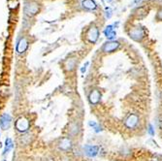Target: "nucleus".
I'll return each instance as SVG.
<instances>
[{
	"instance_id": "13",
	"label": "nucleus",
	"mask_w": 162,
	"mask_h": 161,
	"mask_svg": "<svg viewBox=\"0 0 162 161\" xmlns=\"http://www.w3.org/2000/svg\"><path fill=\"white\" fill-rule=\"evenodd\" d=\"M83 6L88 9V10H94L96 9L97 5L93 0H83Z\"/></svg>"
},
{
	"instance_id": "11",
	"label": "nucleus",
	"mask_w": 162,
	"mask_h": 161,
	"mask_svg": "<svg viewBox=\"0 0 162 161\" xmlns=\"http://www.w3.org/2000/svg\"><path fill=\"white\" fill-rule=\"evenodd\" d=\"M104 34H105L107 38L111 41H114V39L116 38V36H117L116 31L113 28V25H108L105 28V30H104Z\"/></svg>"
},
{
	"instance_id": "1",
	"label": "nucleus",
	"mask_w": 162,
	"mask_h": 161,
	"mask_svg": "<svg viewBox=\"0 0 162 161\" xmlns=\"http://www.w3.org/2000/svg\"><path fill=\"white\" fill-rule=\"evenodd\" d=\"M129 36L134 41H141L145 37V30L141 26H134L129 31Z\"/></svg>"
},
{
	"instance_id": "14",
	"label": "nucleus",
	"mask_w": 162,
	"mask_h": 161,
	"mask_svg": "<svg viewBox=\"0 0 162 161\" xmlns=\"http://www.w3.org/2000/svg\"><path fill=\"white\" fill-rule=\"evenodd\" d=\"M13 147H14L13 141H12L10 138H7L6 141H5V147H4V152H3V153H4V154H7V153L13 148Z\"/></svg>"
},
{
	"instance_id": "12",
	"label": "nucleus",
	"mask_w": 162,
	"mask_h": 161,
	"mask_svg": "<svg viewBox=\"0 0 162 161\" xmlns=\"http://www.w3.org/2000/svg\"><path fill=\"white\" fill-rule=\"evenodd\" d=\"M72 147V143L68 138H63L61 139V141L59 143V148L61 149H63V151H68V149H70Z\"/></svg>"
},
{
	"instance_id": "19",
	"label": "nucleus",
	"mask_w": 162,
	"mask_h": 161,
	"mask_svg": "<svg viewBox=\"0 0 162 161\" xmlns=\"http://www.w3.org/2000/svg\"><path fill=\"white\" fill-rule=\"evenodd\" d=\"M87 65H88V62H86V65H83V68L81 69L82 73H85V72L86 71V66H87Z\"/></svg>"
},
{
	"instance_id": "7",
	"label": "nucleus",
	"mask_w": 162,
	"mask_h": 161,
	"mask_svg": "<svg viewBox=\"0 0 162 161\" xmlns=\"http://www.w3.org/2000/svg\"><path fill=\"white\" fill-rule=\"evenodd\" d=\"M83 152H85V154L87 155L88 157H94L98 154L99 147L92 146V145H86V146L83 147Z\"/></svg>"
},
{
	"instance_id": "2",
	"label": "nucleus",
	"mask_w": 162,
	"mask_h": 161,
	"mask_svg": "<svg viewBox=\"0 0 162 161\" xmlns=\"http://www.w3.org/2000/svg\"><path fill=\"white\" fill-rule=\"evenodd\" d=\"M30 122L26 117H19L16 121V128L19 132H25L29 129Z\"/></svg>"
},
{
	"instance_id": "4",
	"label": "nucleus",
	"mask_w": 162,
	"mask_h": 161,
	"mask_svg": "<svg viewBox=\"0 0 162 161\" xmlns=\"http://www.w3.org/2000/svg\"><path fill=\"white\" fill-rule=\"evenodd\" d=\"M139 123V116L135 114H131L127 116V119L125 120V125L128 127L129 129H133V128L137 127Z\"/></svg>"
},
{
	"instance_id": "8",
	"label": "nucleus",
	"mask_w": 162,
	"mask_h": 161,
	"mask_svg": "<svg viewBox=\"0 0 162 161\" xmlns=\"http://www.w3.org/2000/svg\"><path fill=\"white\" fill-rule=\"evenodd\" d=\"M100 99H101V93H100V91L97 90V89L92 90L91 92H90V96H88V100H90V103L93 104V105L99 103Z\"/></svg>"
},
{
	"instance_id": "16",
	"label": "nucleus",
	"mask_w": 162,
	"mask_h": 161,
	"mask_svg": "<svg viewBox=\"0 0 162 161\" xmlns=\"http://www.w3.org/2000/svg\"><path fill=\"white\" fill-rule=\"evenodd\" d=\"M148 132L150 133V135H151V136H153V135H154V129H153V126L151 125V124H150V125H149Z\"/></svg>"
},
{
	"instance_id": "17",
	"label": "nucleus",
	"mask_w": 162,
	"mask_h": 161,
	"mask_svg": "<svg viewBox=\"0 0 162 161\" xmlns=\"http://www.w3.org/2000/svg\"><path fill=\"white\" fill-rule=\"evenodd\" d=\"M156 19L159 20H162V8H160V9L158 10L157 16H156Z\"/></svg>"
},
{
	"instance_id": "9",
	"label": "nucleus",
	"mask_w": 162,
	"mask_h": 161,
	"mask_svg": "<svg viewBox=\"0 0 162 161\" xmlns=\"http://www.w3.org/2000/svg\"><path fill=\"white\" fill-rule=\"evenodd\" d=\"M25 13L29 16H33L36 13H38V4L37 3H27L25 6Z\"/></svg>"
},
{
	"instance_id": "20",
	"label": "nucleus",
	"mask_w": 162,
	"mask_h": 161,
	"mask_svg": "<svg viewBox=\"0 0 162 161\" xmlns=\"http://www.w3.org/2000/svg\"><path fill=\"white\" fill-rule=\"evenodd\" d=\"M141 1H142V0H135V2H136V3H140Z\"/></svg>"
},
{
	"instance_id": "6",
	"label": "nucleus",
	"mask_w": 162,
	"mask_h": 161,
	"mask_svg": "<svg viewBox=\"0 0 162 161\" xmlns=\"http://www.w3.org/2000/svg\"><path fill=\"white\" fill-rule=\"evenodd\" d=\"M12 123V117L9 114H3L0 117V126H1L2 129L7 130L11 126Z\"/></svg>"
},
{
	"instance_id": "18",
	"label": "nucleus",
	"mask_w": 162,
	"mask_h": 161,
	"mask_svg": "<svg viewBox=\"0 0 162 161\" xmlns=\"http://www.w3.org/2000/svg\"><path fill=\"white\" fill-rule=\"evenodd\" d=\"M111 16H112V11H111V9L107 8V9H106V17H107L108 19H110V18H111Z\"/></svg>"
},
{
	"instance_id": "21",
	"label": "nucleus",
	"mask_w": 162,
	"mask_h": 161,
	"mask_svg": "<svg viewBox=\"0 0 162 161\" xmlns=\"http://www.w3.org/2000/svg\"><path fill=\"white\" fill-rule=\"evenodd\" d=\"M3 161H5V160H3Z\"/></svg>"
},
{
	"instance_id": "10",
	"label": "nucleus",
	"mask_w": 162,
	"mask_h": 161,
	"mask_svg": "<svg viewBox=\"0 0 162 161\" xmlns=\"http://www.w3.org/2000/svg\"><path fill=\"white\" fill-rule=\"evenodd\" d=\"M27 47H28V42H27L26 39H25V38L19 39L18 45H17V52L19 53H23V52H24L25 51H26Z\"/></svg>"
},
{
	"instance_id": "5",
	"label": "nucleus",
	"mask_w": 162,
	"mask_h": 161,
	"mask_svg": "<svg viewBox=\"0 0 162 161\" xmlns=\"http://www.w3.org/2000/svg\"><path fill=\"white\" fill-rule=\"evenodd\" d=\"M119 42L118 41H110L104 44V46L102 47V52H113L116 51L118 48L119 47Z\"/></svg>"
},
{
	"instance_id": "15",
	"label": "nucleus",
	"mask_w": 162,
	"mask_h": 161,
	"mask_svg": "<svg viewBox=\"0 0 162 161\" xmlns=\"http://www.w3.org/2000/svg\"><path fill=\"white\" fill-rule=\"evenodd\" d=\"M75 65H76V60L74 59V58H70L69 60L66 61V69L67 70H69V71L73 70Z\"/></svg>"
},
{
	"instance_id": "3",
	"label": "nucleus",
	"mask_w": 162,
	"mask_h": 161,
	"mask_svg": "<svg viewBox=\"0 0 162 161\" xmlns=\"http://www.w3.org/2000/svg\"><path fill=\"white\" fill-rule=\"evenodd\" d=\"M99 37V30L95 25H91L86 32V39L90 43H95Z\"/></svg>"
}]
</instances>
